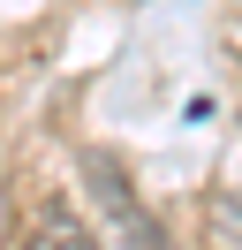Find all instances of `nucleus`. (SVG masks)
Instances as JSON below:
<instances>
[{"label":"nucleus","instance_id":"obj_2","mask_svg":"<svg viewBox=\"0 0 242 250\" xmlns=\"http://www.w3.org/2000/svg\"><path fill=\"white\" fill-rule=\"evenodd\" d=\"M23 250H106V243H99V228H83V212L68 197H45L23 220Z\"/></svg>","mask_w":242,"mask_h":250},{"label":"nucleus","instance_id":"obj_1","mask_svg":"<svg viewBox=\"0 0 242 250\" xmlns=\"http://www.w3.org/2000/svg\"><path fill=\"white\" fill-rule=\"evenodd\" d=\"M83 182H91V205H99V228L114 235L121 250H166V235H159V220H151V205L136 197V182H129L106 152H83Z\"/></svg>","mask_w":242,"mask_h":250}]
</instances>
